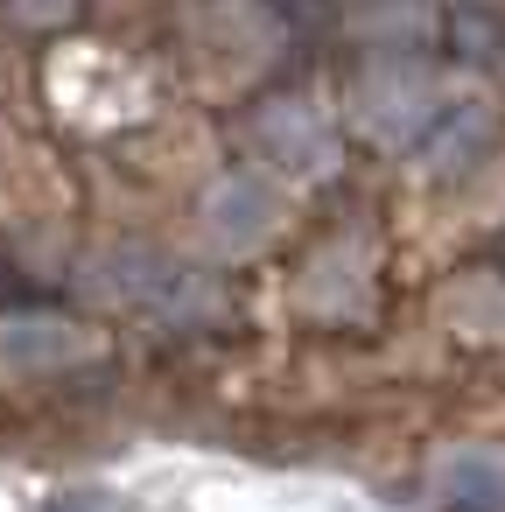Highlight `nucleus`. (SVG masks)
<instances>
[{"label":"nucleus","mask_w":505,"mask_h":512,"mask_svg":"<svg viewBox=\"0 0 505 512\" xmlns=\"http://www.w3.org/2000/svg\"><path fill=\"white\" fill-rule=\"evenodd\" d=\"M442 484L463 512H505V463L498 456H456L442 470Z\"/></svg>","instance_id":"nucleus-1"},{"label":"nucleus","mask_w":505,"mask_h":512,"mask_svg":"<svg viewBox=\"0 0 505 512\" xmlns=\"http://www.w3.org/2000/svg\"><path fill=\"white\" fill-rule=\"evenodd\" d=\"M64 8H71V0H22V15H36V22L43 15H64Z\"/></svg>","instance_id":"nucleus-2"}]
</instances>
